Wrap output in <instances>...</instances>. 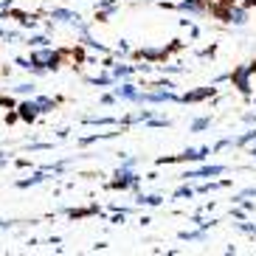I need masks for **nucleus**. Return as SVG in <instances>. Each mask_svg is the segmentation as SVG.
Listing matches in <instances>:
<instances>
[{
	"mask_svg": "<svg viewBox=\"0 0 256 256\" xmlns=\"http://www.w3.org/2000/svg\"><path fill=\"white\" fill-rule=\"evenodd\" d=\"M34 62H40V65H56V54H34Z\"/></svg>",
	"mask_w": 256,
	"mask_h": 256,
	"instance_id": "nucleus-1",
	"label": "nucleus"
},
{
	"mask_svg": "<svg viewBox=\"0 0 256 256\" xmlns=\"http://www.w3.org/2000/svg\"><path fill=\"white\" fill-rule=\"evenodd\" d=\"M228 17H231L234 23H245V14H242L240 8H236V12H231V14H228Z\"/></svg>",
	"mask_w": 256,
	"mask_h": 256,
	"instance_id": "nucleus-2",
	"label": "nucleus"
}]
</instances>
